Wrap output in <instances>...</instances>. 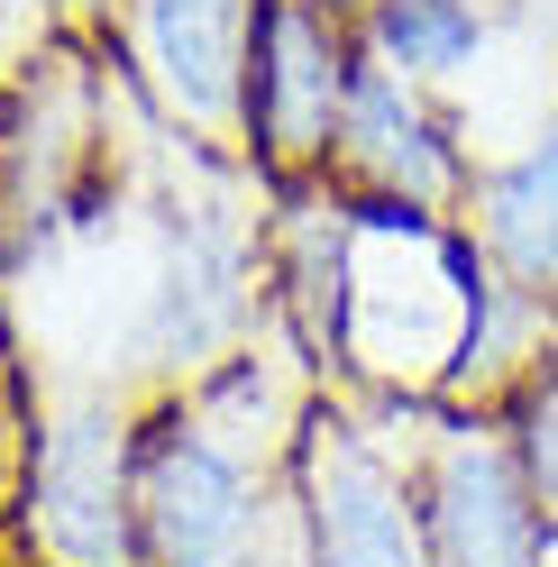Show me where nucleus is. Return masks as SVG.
<instances>
[{"mask_svg": "<svg viewBox=\"0 0 558 567\" xmlns=\"http://www.w3.org/2000/svg\"><path fill=\"white\" fill-rule=\"evenodd\" d=\"M348 92H358V28L330 0H266L248 55V165L266 184H321Z\"/></svg>", "mask_w": 558, "mask_h": 567, "instance_id": "0eeeda50", "label": "nucleus"}, {"mask_svg": "<svg viewBox=\"0 0 558 567\" xmlns=\"http://www.w3.org/2000/svg\"><path fill=\"white\" fill-rule=\"evenodd\" d=\"M266 0H128L111 28V64L147 120L184 147H211L248 165V55H257Z\"/></svg>", "mask_w": 558, "mask_h": 567, "instance_id": "20e7f679", "label": "nucleus"}, {"mask_svg": "<svg viewBox=\"0 0 558 567\" xmlns=\"http://www.w3.org/2000/svg\"><path fill=\"white\" fill-rule=\"evenodd\" d=\"M302 567H431L422 476H412V412L366 394H321L285 467Z\"/></svg>", "mask_w": 558, "mask_h": 567, "instance_id": "7ed1b4c3", "label": "nucleus"}, {"mask_svg": "<svg viewBox=\"0 0 558 567\" xmlns=\"http://www.w3.org/2000/svg\"><path fill=\"white\" fill-rule=\"evenodd\" d=\"M540 367H549V293L476 266V311H467L458 375H448V412H504Z\"/></svg>", "mask_w": 558, "mask_h": 567, "instance_id": "9b49d317", "label": "nucleus"}, {"mask_svg": "<svg viewBox=\"0 0 558 567\" xmlns=\"http://www.w3.org/2000/svg\"><path fill=\"white\" fill-rule=\"evenodd\" d=\"M540 567H558V522H549V540H540Z\"/></svg>", "mask_w": 558, "mask_h": 567, "instance_id": "f3484780", "label": "nucleus"}, {"mask_svg": "<svg viewBox=\"0 0 558 567\" xmlns=\"http://www.w3.org/2000/svg\"><path fill=\"white\" fill-rule=\"evenodd\" d=\"M412 476H422L431 567H540L549 513L531 504L495 412H412Z\"/></svg>", "mask_w": 558, "mask_h": 567, "instance_id": "6e6552de", "label": "nucleus"}, {"mask_svg": "<svg viewBox=\"0 0 558 567\" xmlns=\"http://www.w3.org/2000/svg\"><path fill=\"white\" fill-rule=\"evenodd\" d=\"M19 449H28V367L0 330V530H10V494H19Z\"/></svg>", "mask_w": 558, "mask_h": 567, "instance_id": "ddd939ff", "label": "nucleus"}, {"mask_svg": "<svg viewBox=\"0 0 558 567\" xmlns=\"http://www.w3.org/2000/svg\"><path fill=\"white\" fill-rule=\"evenodd\" d=\"M128 0H46V19H55V38H92V47H111V28H120Z\"/></svg>", "mask_w": 558, "mask_h": 567, "instance_id": "2eb2a0df", "label": "nucleus"}, {"mask_svg": "<svg viewBox=\"0 0 558 567\" xmlns=\"http://www.w3.org/2000/svg\"><path fill=\"white\" fill-rule=\"evenodd\" d=\"M458 229L476 247V266L531 284V293H558V101L521 137L476 156Z\"/></svg>", "mask_w": 558, "mask_h": 567, "instance_id": "1a4fd4ad", "label": "nucleus"}, {"mask_svg": "<svg viewBox=\"0 0 558 567\" xmlns=\"http://www.w3.org/2000/svg\"><path fill=\"white\" fill-rule=\"evenodd\" d=\"M330 184L358 210H403V220H458L476 184V128L458 120L448 92H422L358 55V92H348Z\"/></svg>", "mask_w": 558, "mask_h": 567, "instance_id": "423d86ee", "label": "nucleus"}, {"mask_svg": "<svg viewBox=\"0 0 558 567\" xmlns=\"http://www.w3.org/2000/svg\"><path fill=\"white\" fill-rule=\"evenodd\" d=\"M275 504H285V476L220 449L174 394L147 412V449H137V540H147V567H257Z\"/></svg>", "mask_w": 558, "mask_h": 567, "instance_id": "39448f33", "label": "nucleus"}, {"mask_svg": "<svg viewBox=\"0 0 558 567\" xmlns=\"http://www.w3.org/2000/svg\"><path fill=\"white\" fill-rule=\"evenodd\" d=\"M549 367H558V293H549Z\"/></svg>", "mask_w": 558, "mask_h": 567, "instance_id": "dca6fc26", "label": "nucleus"}, {"mask_svg": "<svg viewBox=\"0 0 558 567\" xmlns=\"http://www.w3.org/2000/svg\"><path fill=\"white\" fill-rule=\"evenodd\" d=\"M46 38H55L46 0H0V92H10V74H19V55H28V47H46Z\"/></svg>", "mask_w": 558, "mask_h": 567, "instance_id": "4468645a", "label": "nucleus"}, {"mask_svg": "<svg viewBox=\"0 0 558 567\" xmlns=\"http://www.w3.org/2000/svg\"><path fill=\"white\" fill-rule=\"evenodd\" d=\"M330 10H358V0H330Z\"/></svg>", "mask_w": 558, "mask_h": 567, "instance_id": "6ab92c4d", "label": "nucleus"}, {"mask_svg": "<svg viewBox=\"0 0 558 567\" xmlns=\"http://www.w3.org/2000/svg\"><path fill=\"white\" fill-rule=\"evenodd\" d=\"M348 28H358V55L366 64H385V74L458 101L485 64H495L513 10H504V0H358Z\"/></svg>", "mask_w": 558, "mask_h": 567, "instance_id": "9d476101", "label": "nucleus"}, {"mask_svg": "<svg viewBox=\"0 0 558 567\" xmlns=\"http://www.w3.org/2000/svg\"><path fill=\"white\" fill-rule=\"evenodd\" d=\"M504 10H513V19H521V10H531V0H504Z\"/></svg>", "mask_w": 558, "mask_h": 567, "instance_id": "a211bd4d", "label": "nucleus"}, {"mask_svg": "<svg viewBox=\"0 0 558 567\" xmlns=\"http://www.w3.org/2000/svg\"><path fill=\"white\" fill-rule=\"evenodd\" d=\"M476 311V247L458 220H403L358 210L348 229V293H339V358L330 384L394 412L448 403Z\"/></svg>", "mask_w": 558, "mask_h": 567, "instance_id": "f257e3e1", "label": "nucleus"}, {"mask_svg": "<svg viewBox=\"0 0 558 567\" xmlns=\"http://www.w3.org/2000/svg\"><path fill=\"white\" fill-rule=\"evenodd\" d=\"M495 421L513 440V467H521V485H531V504L558 522V367H540Z\"/></svg>", "mask_w": 558, "mask_h": 567, "instance_id": "f8f14e48", "label": "nucleus"}, {"mask_svg": "<svg viewBox=\"0 0 558 567\" xmlns=\"http://www.w3.org/2000/svg\"><path fill=\"white\" fill-rule=\"evenodd\" d=\"M156 394L120 375H28V449L10 540L28 567H147L137 540V449Z\"/></svg>", "mask_w": 558, "mask_h": 567, "instance_id": "f03ea898", "label": "nucleus"}]
</instances>
